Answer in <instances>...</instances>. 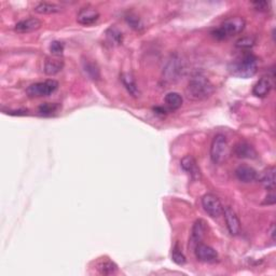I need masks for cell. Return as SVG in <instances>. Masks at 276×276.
<instances>
[{
	"mask_svg": "<svg viewBox=\"0 0 276 276\" xmlns=\"http://www.w3.org/2000/svg\"><path fill=\"white\" fill-rule=\"evenodd\" d=\"M214 85L203 74H195L189 80L187 95L192 101H205L213 95Z\"/></svg>",
	"mask_w": 276,
	"mask_h": 276,
	"instance_id": "1",
	"label": "cell"
},
{
	"mask_svg": "<svg viewBox=\"0 0 276 276\" xmlns=\"http://www.w3.org/2000/svg\"><path fill=\"white\" fill-rule=\"evenodd\" d=\"M234 154L240 159H256L258 156L257 151L251 143L246 141H240L234 146Z\"/></svg>",
	"mask_w": 276,
	"mask_h": 276,
	"instance_id": "13",
	"label": "cell"
},
{
	"mask_svg": "<svg viewBox=\"0 0 276 276\" xmlns=\"http://www.w3.org/2000/svg\"><path fill=\"white\" fill-rule=\"evenodd\" d=\"M34 10H35V12L39 13V14H54V13L61 12L62 8L60 5H57L55 3L40 2L35 6Z\"/></svg>",
	"mask_w": 276,
	"mask_h": 276,
	"instance_id": "21",
	"label": "cell"
},
{
	"mask_svg": "<svg viewBox=\"0 0 276 276\" xmlns=\"http://www.w3.org/2000/svg\"><path fill=\"white\" fill-rule=\"evenodd\" d=\"M202 206L213 218H218L223 214V206L216 195L208 193L202 198Z\"/></svg>",
	"mask_w": 276,
	"mask_h": 276,
	"instance_id": "7",
	"label": "cell"
},
{
	"mask_svg": "<svg viewBox=\"0 0 276 276\" xmlns=\"http://www.w3.org/2000/svg\"><path fill=\"white\" fill-rule=\"evenodd\" d=\"M98 18H100V13L97 10L93 8H82L79 11L77 15V21L79 24L84 25V26H90L95 24Z\"/></svg>",
	"mask_w": 276,
	"mask_h": 276,
	"instance_id": "12",
	"label": "cell"
},
{
	"mask_svg": "<svg viewBox=\"0 0 276 276\" xmlns=\"http://www.w3.org/2000/svg\"><path fill=\"white\" fill-rule=\"evenodd\" d=\"M272 90V82L269 77H262L253 88V94L257 97H266Z\"/></svg>",
	"mask_w": 276,
	"mask_h": 276,
	"instance_id": "17",
	"label": "cell"
},
{
	"mask_svg": "<svg viewBox=\"0 0 276 276\" xmlns=\"http://www.w3.org/2000/svg\"><path fill=\"white\" fill-rule=\"evenodd\" d=\"M40 27H41L40 19H38L36 17H30L18 22L15 25L14 30L18 32V34H28V32L38 30Z\"/></svg>",
	"mask_w": 276,
	"mask_h": 276,
	"instance_id": "14",
	"label": "cell"
},
{
	"mask_svg": "<svg viewBox=\"0 0 276 276\" xmlns=\"http://www.w3.org/2000/svg\"><path fill=\"white\" fill-rule=\"evenodd\" d=\"M82 67L85 75H87L90 79H92V80H98V79L101 78L100 69H98L97 65L95 63L91 61H83Z\"/></svg>",
	"mask_w": 276,
	"mask_h": 276,
	"instance_id": "22",
	"label": "cell"
},
{
	"mask_svg": "<svg viewBox=\"0 0 276 276\" xmlns=\"http://www.w3.org/2000/svg\"><path fill=\"white\" fill-rule=\"evenodd\" d=\"M64 68V60L61 56L48 57L44 62V72L48 76H55Z\"/></svg>",
	"mask_w": 276,
	"mask_h": 276,
	"instance_id": "15",
	"label": "cell"
},
{
	"mask_svg": "<svg viewBox=\"0 0 276 276\" xmlns=\"http://www.w3.org/2000/svg\"><path fill=\"white\" fill-rule=\"evenodd\" d=\"M194 254L196 259L205 262V264H212V262H215L218 259V253L213 247L203 244V243H200L195 246Z\"/></svg>",
	"mask_w": 276,
	"mask_h": 276,
	"instance_id": "8",
	"label": "cell"
},
{
	"mask_svg": "<svg viewBox=\"0 0 276 276\" xmlns=\"http://www.w3.org/2000/svg\"><path fill=\"white\" fill-rule=\"evenodd\" d=\"M260 182L268 191H274L275 190V167L271 166L267 168L259 178Z\"/></svg>",
	"mask_w": 276,
	"mask_h": 276,
	"instance_id": "19",
	"label": "cell"
},
{
	"mask_svg": "<svg viewBox=\"0 0 276 276\" xmlns=\"http://www.w3.org/2000/svg\"><path fill=\"white\" fill-rule=\"evenodd\" d=\"M120 80L122 84L124 85V88L127 89L129 93L132 95L133 97H138L140 94L139 89H138V85L136 83L135 78L133 77L132 74L130 72H123L120 76Z\"/></svg>",
	"mask_w": 276,
	"mask_h": 276,
	"instance_id": "18",
	"label": "cell"
},
{
	"mask_svg": "<svg viewBox=\"0 0 276 276\" xmlns=\"http://www.w3.org/2000/svg\"><path fill=\"white\" fill-rule=\"evenodd\" d=\"M235 176L242 182H253L258 179L257 170L248 165H240L235 169Z\"/></svg>",
	"mask_w": 276,
	"mask_h": 276,
	"instance_id": "16",
	"label": "cell"
},
{
	"mask_svg": "<svg viewBox=\"0 0 276 276\" xmlns=\"http://www.w3.org/2000/svg\"><path fill=\"white\" fill-rule=\"evenodd\" d=\"M205 231H206L205 221L203 219L196 220L192 227L191 236H190V241H189V248L194 249L196 245L200 244L203 238H204Z\"/></svg>",
	"mask_w": 276,
	"mask_h": 276,
	"instance_id": "10",
	"label": "cell"
},
{
	"mask_svg": "<svg viewBox=\"0 0 276 276\" xmlns=\"http://www.w3.org/2000/svg\"><path fill=\"white\" fill-rule=\"evenodd\" d=\"M275 194H274V191H271V194L267 196V202L266 204L268 203V204H274L275 203Z\"/></svg>",
	"mask_w": 276,
	"mask_h": 276,
	"instance_id": "31",
	"label": "cell"
},
{
	"mask_svg": "<svg viewBox=\"0 0 276 276\" xmlns=\"http://www.w3.org/2000/svg\"><path fill=\"white\" fill-rule=\"evenodd\" d=\"M270 235H271L272 240L275 241V226H274V223H272V225H271V228H270Z\"/></svg>",
	"mask_w": 276,
	"mask_h": 276,
	"instance_id": "32",
	"label": "cell"
},
{
	"mask_svg": "<svg viewBox=\"0 0 276 276\" xmlns=\"http://www.w3.org/2000/svg\"><path fill=\"white\" fill-rule=\"evenodd\" d=\"M180 165L187 174L191 176L192 179L198 180L201 178V169L192 155H186L183 157L180 162Z\"/></svg>",
	"mask_w": 276,
	"mask_h": 276,
	"instance_id": "11",
	"label": "cell"
},
{
	"mask_svg": "<svg viewBox=\"0 0 276 276\" xmlns=\"http://www.w3.org/2000/svg\"><path fill=\"white\" fill-rule=\"evenodd\" d=\"M172 258L175 264H177L178 266H183L186 264V257L185 255L182 254L181 249L179 248L178 245H175V247L173 248V253H172Z\"/></svg>",
	"mask_w": 276,
	"mask_h": 276,
	"instance_id": "26",
	"label": "cell"
},
{
	"mask_svg": "<svg viewBox=\"0 0 276 276\" xmlns=\"http://www.w3.org/2000/svg\"><path fill=\"white\" fill-rule=\"evenodd\" d=\"M223 215H225L229 233L233 236L239 235L241 232V221L238 215L235 214V212L231 207L223 208Z\"/></svg>",
	"mask_w": 276,
	"mask_h": 276,
	"instance_id": "9",
	"label": "cell"
},
{
	"mask_svg": "<svg viewBox=\"0 0 276 276\" xmlns=\"http://www.w3.org/2000/svg\"><path fill=\"white\" fill-rule=\"evenodd\" d=\"M98 271H100L101 274L103 275H113L118 271V267L115 264V262L110 261V260H106L101 262L100 265H98Z\"/></svg>",
	"mask_w": 276,
	"mask_h": 276,
	"instance_id": "24",
	"label": "cell"
},
{
	"mask_svg": "<svg viewBox=\"0 0 276 276\" xmlns=\"http://www.w3.org/2000/svg\"><path fill=\"white\" fill-rule=\"evenodd\" d=\"M164 101H165L167 108L173 111L179 109L183 103L182 96L179 93H177V92H170V93L166 94L165 100Z\"/></svg>",
	"mask_w": 276,
	"mask_h": 276,
	"instance_id": "20",
	"label": "cell"
},
{
	"mask_svg": "<svg viewBox=\"0 0 276 276\" xmlns=\"http://www.w3.org/2000/svg\"><path fill=\"white\" fill-rule=\"evenodd\" d=\"M235 45H236V48H239V49L248 50V49L253 48L255 45V39L252 37H243L236 41Z\"/></svg>",
	"mask_w": 276,
	"mask_h": 276,
	"instance_id": "27",
	"label": "cell"
},
{
	"mask_svg": "<svg viewBox=\"0 0 276 276\" xmlns=\"http://www.w3.org/2000/svg\"><path fill=\"white\" fill-rule=\"evenodd\" d=\"M253 5L258 11H267L269 8V3L267 1H255L253 2Z\"/></svg>",
	"mask_w": 276,
	"mask_h": 276,
	"instance_id": "30",
	"label": "cell"
},
{
	"mask_svg": "<svg viewBox=\"0 0 276 276\" xmlns=\"http://www.w3.org/2000/svg\"><path fill=\"white\" fill-rule=\"evenodd\" d=\"M60 109H61V106L58 104L45 103V104H42L41 106H39L38 113L42 116H52L56 114Z\"/></svg>",
	"mask_w": 276,
	"mask_h": 276,
	"instance_id": "25",
	"label": "cell"
},
{
	"mask_svg": "<svg viewBox=\"0 0 276 276\" xmlns=\"http://www.w3.org/2000/svg\"><path fill=\"white\" fill-rule=\"evenodd\" d=\"M229 153V144L227 137L218 134L214 137L210 146V159L215 164H220L227 159Z\"/></svg>",
	"mask_w": 276,
	"mask_h": 276,
	"instance_id": "5",
	"label": "cell"
},
{
	"mask_svg": "<svg viewBox=\"0 0 276 276\" xmlns=\"http://www.w3.org/2000/svg\"><path fill=\"white\" fill-rule=\"evenodd\" d=\"M229 70L235 77L247 79L256 75L258 70V60L252 53H245L230 63Z\"/></svg>",
	"mask_w": 276,
	"mask_h": 276,
	"instance_id": "2",
	"label": "cell"
},
{
	"mask_svg": "<svg viewBox=\"0 0 276 276\" xmlns=\"http://www.w3.org/2000/svg\"><path fill=\"white\" fill-rule=\"evenodd\" d=\"M58 89V82L53 79H49L42 82H37L30 84L26 89V93L29 97H45L53 94Z\"/></svg>",
	"mask_w": 276,
	"mask_h": 276,
	"instance_id": "6",
	"label": "cell"
},
{
	"mask_svg": "<svg viewBox=\"0 0 276 276\" xmlns=\"http://www.w3.org/2000/svg\"><path fill=\"white\" fill-rule=\"evenodd\" d=\"M246 26L245 19L241 16H233L227 18L218 28H216L212 31L214 38L218 40H225L232 36L239 35L244 30Z\"/></svg>",
	"mask_w": 276,
	"mask_h": 276,
	"instance_id": "4",
	"label": "cell"
},
{
	"mask_svg": "<svg viewBox=\"0 0 276 276\" xmlns=\"http://www.w3.org/2000/svg\"><path fill=\"white\" fill-rule=\"evenodd\" d=\"M106 38L109 41V43L114 44V45H120L123 42L122 31L119 28L115 27V26H113V27H110L106 30Z\"/></svg>",
	"mask_w": 276,
	"mask_h": 276,
	"instance_id": "23",
	"label": "cell"
},
{
	"mask_svg": "<svg viewBox=\"0 0 276 276\" xmlns=\"http://www.w3.org/2000/svg\"><path fill=\"white\" fill-rule=\"evenodd\" d=\"M64 49H65V45L61 41L55 40V41H52L50 44V52L54 56H61L63 54Z\"/></svg>",
	"mask_w": 276,
	"mask_h": 276,
	"instance_id": "28",
	"label": "cell"
},
{
	"mask_svg": "<svg viewBox=\"0 0 276 276\" xmlns=\"http://www.w3.org/2000/svg\"><path fill=\"white\" fill-rule=\"evenodd\" d=\"M128 24L131 26V27L136 29V30H139L141 29L143 26H142V23L140 21L139 17H137L136 15H133V14H130L126 17Z\"/></svg>",
	"mask_w": 276,
	"mask_h": 276,
	"instance_id": "29",
	"label": "cell"
},
{
	"mask_svg": "<svg viewBox=\"0 0 276 276\" xmlns=\"http://www.w3.org/2000/svg\"><path fill=\"white\" fill-rule=\"evenodd\" d=\"M185 65L178 54H172L163 68L161 81L163 85H172L179 80L183 75Z\"/></svg>",
	"mask_w": 276,
	"mask_h": 276,
	"instance_id": "3",
	"label": "cell"
}]
</instances>
